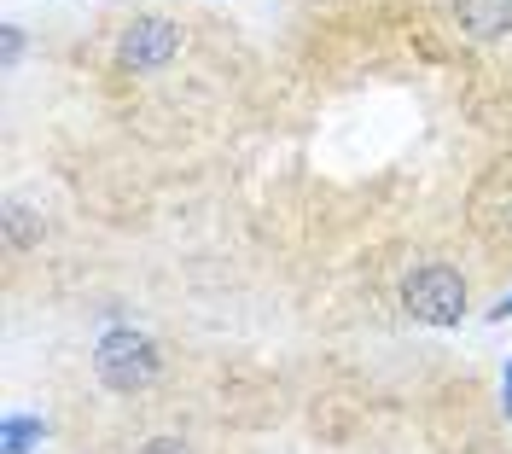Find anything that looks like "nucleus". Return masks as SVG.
Here are the masks:
<instances>
[{
  "label": "nucleus",
  "instance_id": "obj_1",
  "mask_svg": "<svg viewBox=\"0 0 512 454\" xmlns=\"http://www.w3.org/2000/svg\"><path fill=\"white\" fill-rule=\"evenodd\" d=\"M94 373H99V385L105 390L134 396V390H146L163 373V356H158V344H152L140 326H111V332L94 344Z\"/></svg>",
  "mask_w": 512,
  "mask_h": 454
},
{
  "label": "nucleus",
  "instance_id": "obj_2",
  "mask_svg": "<svg viewBox=\"0 0 512 454\" xmlns=\"http://www.w3.org/2000/svg\"><path fill=\"white\" fill-rule=\"evenodd\" d=\"M402 309L419 326H460V315H466V280H460V268L419 262L414 274L402 280Z\"/></svg>",
  "mask_w": 512,
  "mask_h": 454
},
{
  "label": "nucleus",
  "instance_id": "obj_3",
  "mask_svg": "<svg viewBox=\"0 0 512 454\" xmlns=\"http://www.w3.org/2000/svg\"><path fill=\"white\" fill-rule=\"evenodd\" d=\"M175 53H181V24H169V18H134L117 41L123 70H163Z\"/></svg>",
  "mask_w": 512,
  "mask_h": 454
},
{
  "label": "nucleus",
  "instance_id": "obj_4",
  "mask_svg": "<svg viewBox=\"0 0 512 454\" xmlns=\"http://www.w3.org/2000/svg\"><path fill=\"white\" fill-rule=\"evenodd\" d=\"M454 18L472 41H501L512 35V0H454Z\"/></svg>",
  "mask_w": 512,
  "mask_h": 454
},
{
  "label": "nucleus",
  "instance_id": "obj_5",
  "mask_svg": "<svg viewBox=\"0 0 512 454\" xmlns=\"http://www.w3.org/2000/svg\"><path fill=\"white\" fill-rule=\"evenodd\" d=\"M41 437H47V420H35V414H6L0 420V454H35Z\"/></svg>",
  "mask_w": 512,
  "mask_h": 454
},
{
  "label": "nucleus",
  "instance_id": "obj_6",
  "mask_svg": "<svg viewBox=\"0 0 512 454\" xmlns=\"http://www.w3.org/2000/svg\"><path fill=\"white\" fill-rule=\"evenodd\" d=\"M6 239L12 245H41V216L30 204H6Z\"/></svg>",
  "mask_w": 512,
  "mask_h": 454
},
{
  "label": "nucleus",
  "instance_id": "obj_7",
  "mask_svg": "<svg viewBox=\"0 0 512 454\" xmlns=\"http://www.w3.org/2000/svg\"><path fill=\"white\" fill-rule=\"evenodd\" d=\"M18 53H24V30H18V24H6V30H0V65L12 70V65H18Z\"/></svg>",
  "mask_w": 512,
  "mask_h": 454
},
{
  "label": "nucleus",
  "instance_id": "obj_8",
  "mask_svg": "<svg viewBox=\"0 0 512 454\" xmlns=\"http://www.w3.org/2000/svg\"><path fill=\"white\" fill-rule=\"evenodd\" d=\"M140 454H192V449L181 443V437H152V443H146Z\"/></svg>",
  "mask_w": 512,
  "mask_h": 454
},
{
  "label": "nucleus",
  "instance_id": "obj_9",
  "mask_svg": "<svg viewBox=\"0 0 512 454\" xmlns=\"http://www.w3.org/2000/svg\"><path fill=\"white\" fill-rule=\"evenodd\" d=\"M501 408H507V420H512V356H507V373H501Z\"/></svg>",
  "mask_w": 512,
  "mask_h": 454
}]
</instances>
